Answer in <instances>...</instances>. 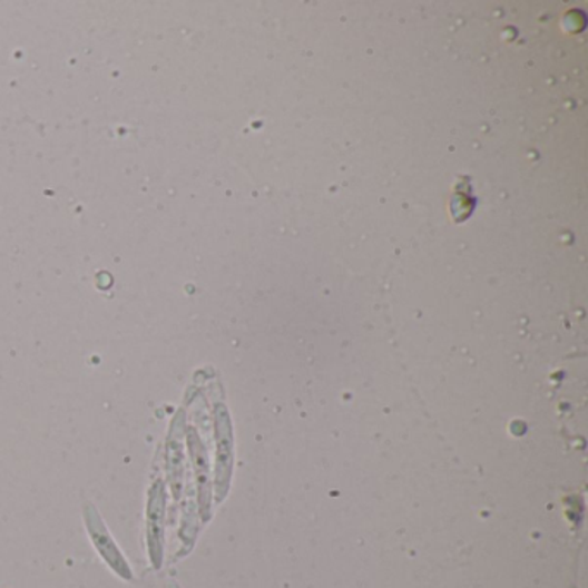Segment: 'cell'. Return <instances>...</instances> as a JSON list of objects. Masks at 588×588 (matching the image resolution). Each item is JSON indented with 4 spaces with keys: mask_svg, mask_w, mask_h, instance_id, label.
Returning a JSON list of instances; mask_svg holds the SVG:
<instances>
[{
    "mask_svg": "<svg viewBox=\"0 0 588 588\" xmlns=\"http://www.w3.org/2000/svg\"><path fill=\"white\" fill-rule=\"evenodd\" d=\"M84 520L87 525L88 535L92 540L94 547L99 552L100 558L107 562V566L115 571L118 577L122 580H134V574H131L130 565L127 559L122 556L119 547L116 546L115 539L111 533L107 530L106 523H104L102 516L97 511L96 506L92 502H87L84 506Z\"/></svg>",
    "mask_w": 588,
    "mask_h": 588,
    "instance_id": "cell-1",
    "label": "cell"
},
{
    "mask_svg": "<svg viewBox=\"0 0 588 588\" xmlns=\"http://www.w3.org/2000/svg\"><path fill=\"white\" fill-rule=\"evenodd\" d=\"M165 518H166V487L156 480L150 487L147 499V546H149L150 561L154 568L163 565V549H165Z\"/></svg>",
    "mask_w": 588,
    "mask_h": 588,
    "instance_id": "cell-2",
    "label": "cell"
},
{
    "mask_svg": "<svg viewBox=\"0 0 588 588\" xmlns=\"http://www.w3.org/2000/svg\"><path fill=\"white\" fill-rule=\"evenodd\" d=\"M166 468H168L169 489L173 497L180 496L182 477H184V451H182V439L176 432V423L171 424L168 448H166Z\"/></svg>",
    "mask_w": 588,
    "mask_h": 588,
    "instance_id": "cell-4",
    "label": "cell"
},
{
    "mask_svg": "<svg viewBox=\"0 0 588 588\" xmlns=\"http://www.w3.org/2000/svg\"><path fill=\"white\" fill-rule=\"evenodd\" d=\"M188 449H190L192 461H194L195 473H197V483H199L200 504H207L209 496V473H207L206 451L203 443L194 430H188Z\"/></svg>",
    "mask_w": 588,
    "mask_h": 588,
    "instance_id": "cell-5",
    "label": "cell"
},
{
    "mask_svg": "<svg viewBox=\"0 0 588 588\" xmlns=\"http://www.w3.org/2000/svg\"><path fill=\"white\" fill-rule=\"evenodd\" d=\"M216 430H218V468H216V492L218 497L225 496L226 489H228L229 480V462H232V437H229V424L228 421L223 420V416H218V423H216Z\"/></svg>",
    "mask_w": 588,
    "mask_h": 588,
    "instance_id": "cell-3",
    "label": "cell"
}]
</instances>
